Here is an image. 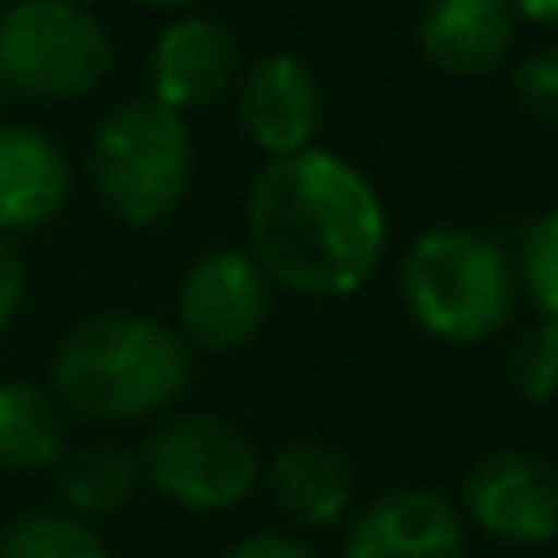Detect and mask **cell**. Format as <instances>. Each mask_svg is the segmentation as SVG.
<instances>
[{
    "label": "cell",
    "mask_w": 558,
    "mask_h": 558,
    "mask_svg": "<svg viewBox=\"0 0 558 558\" xmlns=\"http://www.w3.org/2000/svg\"><path fill=\"white\" fill-rule=\"evenodd\" d=\"M69 451V416L35 383H0V471H49Z\"/></svg>",
    "instance_id": "obj_15"
},
{
    "label": "cell",
    "mask_w": 558,
    "mask_h": 558,
    "mask_svg": "<svg viewBox=\"0 0 558 558\" xmlns=\"http://www.w3.org/2000/svg\"><path fill=\"white\" fill-rule=\"evenodd\" d=\"M505 373L520 402H554L558 397V324L554 318H534L514 333L510 353H505Z\"/></svg>",
    "instance_id": "obj_18"
},
{
    "label": "cell",
    "mask_w": 558,
    "mask_h": 558,
    "mask_svg": "<svg viewBox=\"0 0 558 558\" xmlns=\"http://www.w3.org/2000/svg\"><path fill=\"white\" fill-rule=\"evenodd\" d=\"M54 397L98 426L157 416L192 383V348L153 314H94L54 353Z\"/></svg>",
    "instance_id": "obj_2"
},
{
    "label": "cell",
    "mask_w": 558,
    "mask_h": 558,
    "mask_svg": "<svg viewBox=\"0 0 558 558\" xmlns=\"http://www.w3.org/2000/svg\"><path fill=\"white\" fill-rule=\"evenodd\" d=\"M514 104L530 123L558 133V39H544L514 64Z\"/></svg>",
    "instance_id": "obj_20"
},
{
    "label": "cell",
    "mask_w": 558,
    "mask_h": 558,
    "mask_svg": "<svg viewBox=\"0 0 558 558\" xmlns=\"http://www.w3.org/2000/svg\"><path fill=\"white\" fill-rule=\"evenodd\" d=\"M0 558H108V549L78 514L35 510L0 530Z\"/></svg>",
    "instance_id": "obj_17"
},
{
    "label": "cell",
    "mask_w": 558,
    "mask_h": 558,
    "mask_svg": "<svg viewBox=\"0 0 558 558\" xmlns=\"http://www.w3.org/2000/svg\"><path fill=\"white\" fill-rule=\"evenodd\" d=\"M514 275H520L524 294L534 299L539 318H554V324H558V206L539 211L530 221V231L520 235Z\"/></svg>",
    "instance_id": "obj_19"
},
{
    "label": "cell",
    "mask_w": 558,
    "mask_h": 558,
    "mask_svg": "<svg viewBox=\"0 0 558 558\" xmlns=\"http://www.w3.org/2000/svg\"><path fill=\"white\" fill-rule=\"evenodd\" d=\"M275 505L304 530H333L357 500V475L343 451L328 441H294L265 471Z\"/></svg>",
    "instance_id": "obj_14"
},
{
    "label": "cell",
    "mask_w": 558,
    "mask_h": 558,
    "mask_svg": "<svg viewBox=\"0 0 558 558\" xmlns=\"http://www.w3.org/2000/svg\"><path fill=\"white\" fill-rule=\"evenodd\" d=\"M343 558H465V524L446 495L402 485L357 510Z\"/></svg>",
    "instance_id": "obj_11"
},
{
    "label": "cell",
    "mask_w": 558,
    "mask_h": 558,
    "mask_svg": "<svg viewBox=\"0 0 558 558\" xmlns=\"http://www.w3.org/2000/svg\"><path fill=\"white\" fill-rule=\"evenodd\" d=\"M196 147L182 113L157 98H128L98 123L88 143V182L98 202L128 226H157L186 202Z\"/></svg>",
    "instance_id": "obj_4"
},
{
    "label": "cell",
    "mask_w": 558,
    "mask_h": 558,
    "mask_svg": "<svg viewBox=\"0 0 558 558\" xmlns=\"http://www.w3.org/2000/svg\"><path fill=\"white\" fill-rule=\"evenodd\" d=\"M137 5H147V10H177V15H182V10L202 5V0H137Z\"/></svg>",
    "instance_id": "obj_24"
},
{
    "label": "cell",
    "mask_w": 558,
    "mask_h": 558,
    "mask_svg": "<svg viewBox=\"0 0 558 558\" xmlns=\"http://www.w3.org/2000/svg\"><path fill=\"white\" fill-rule=\"evenodd\" d=\"M270 279L251 251H206L177 289V324L196 348H245L270 318Z\"/></svg>",
    "instance_id": "obj_7"
},
{
    "label": "cell",
    "mask_w": 558,
    "mask_h": 558,
    "mask_svg": "<svg viewBox=\"0 0 558 558\" xmlns=\"http://www.w3.org/2000/svg\"><path fill=\"white\" fill-rule=\"evenodd\" d=\"M235 74H241V39L216 15H177L147 59L153 98L172 113L211 108L216 98L231 94Z\"/></svg>",
    "instance_id": "obj_10"
},
{
    "label": "cell",
    "mask_w": 558,
    "mask_h": 558,
    "mask_svg": "<svg viewBox=\"0 0 558 558\" xmlns=\"http://www.w3.org/2000/svg\"><path fill=\"white\" fill-rule=\"evenodd\" d=\"M235 123L245 143H255L265 157H289L314 147V133L324 123V84L304 59L260 54L235 74Z\"/></svg>",
    "instance_id": "obj_9"
},
{
    "label": "cell",
    "mask_w": 558,
    "mask_h": 558,
    "mask_svg": "<svg viewBox=\"0 0 558 558\" xmlns=\"http://www.w3.org/2000/svg\"><path fill=\"white\" fill-rule=\"evenodd\" d=\"M59 5H84V10H88V5H94V0H59Z\"/></svg>",
    "instance_id": "obj_25"
},
{
    "label": "cell",
    "mask_w": 558,
    "mask_h": 558,
    "mask_svg": "<svg viewBox=\"0 0 558 558\" xmlns=\"http://www.w3.org/2000/svg\"><path fill=\"white\" fill-rule=\"evenodd\" d=\"M69 202V157L54 137L25 123H0V235L49 226Z\"/></svg>",
    "instance_id": "obj_13"
},
{
    "label": "cell",
    "mask_w": 558,
    "mask_h": 558,
    "mask_svg": "<svg viewBox=\"0 0 558 558\" xmlns=\"http://www.w3.org/2000/svg\"><path fill=\"white\" fill-rule=\"evenodd\" d=\"M514 15L530 20V25H544V29H558V0H510Z\"/></svg>",
    "instance_id": "obj_23"
},
{
    "label": "cell",
    "mask_w": 558,
    "mask_h": 558,
    "mask_svg": "<svg viewBox=\"0 0 558 558\" xmlns=\"http://www.w3.org/2000/svg\"><path fill=\"white\" fill-rule=\"evenodd\" d=\"M245 241L265 279L299 299H348L387 251V206L348 157H270L245 196Z\"/></svg>",
    "instance_id": "obj_1"
},
{
    "label": "cell",
    "mask_w": 558,
    "mask_h": 558,
    "mask_svg": "<svg viewBox=\"0 0 558 558\" xmlns=\"http://www.w3.org/2000/svg\"><path fill=\"white\" fill-rule=\"evenodd\" d=\"M113 69L98 15L59 0H20L0 15V94L25 104H74Z\"/></svg>",
    "instance_id": "obj_5"
},
{
    "label": "cell",
    "mask_w": 558,
    "mask_h": 558,
    "mask_svg": "<svg viewBox=\"0 0 558 558\" xmlns=\"http://www.w3.org/2000/svg\"><path fill=\"white\" fill-rule=\"evenodd\" d=\"M221 558H318L314 549H308L304 539H294V534H245V539H235L231 549H226Z\"/></svg>",
    "instance_id": "obj_22"
},
{
    "label": "cell",
    "mask_w": 558,
    "mask_h": 558,
    "mask_svg": "<svg viewBox=\"0 0 558 558\" xmlns=\"http://www.w3.org/2000/svg\"><path fill=\"white\" fill-rule=\"evenodd\" d=\"M137 485H143V461L113 441H98L88 451H78L64 465V475H59V495H64L69 514H78V520L118 514L137 495Z\"/></svg>",
    "instance_id": "obj_16"
},
{
    "label": "cell",
    "mask_w": 558,
    "mask_h": 558,
    "mask_svg": "<svg viewBox=\"0 0 558 558\" xmlns=\"http://www.w3.org/2000/svg\"><path fill=\"white\" fill-rule=\"evenodd\" d=\"M407 314L441 343H485L510 328L520 308V275L505 245L465 226H432L402 255L397 270Z\"/></svg>",
    "instance_id": "obj_3"
},
{
    "label": "cell",
    "mask_w": 558,
    "mask_h": 558,
    "mask_svg": "<svg viewBox=\"0 0 558 558\" xmlns=\"http://www.w3.org/2000/svg\"><path fill=\"white\" fill-rule=\"evenodd\" d=\"M465 514L481 534L500 544H554L558 539V471L544 456L495 451L465 475Z\"/></svg>",
    "instance_id": "obj_8"
},
{
    "label": "cell",
    "mask_w": 558,
    "mask_h": 558,
    "mask_svg": "<svg viewBox=\"0 0 558 558\" xmlns=\"http://www.w3.org/2000/svg\"><path fill=\"white\" fill-rule=\"evenodd\" d=\"M20 304H25V255L10 235H0V333L15 324Z\"/></svg>",
    "instance_id": "obj_21"
},
{
    "label": "cell",
    "mask_w": 558,
    "mask_h": 558,
    "mask_svg": "<svg viewBox=\"0 0 558 558\" xmlns=\"http://www.w3.org/2000/svg\"><path fill=\"white\" fill-rule=\"evenodd\" d=\"M143 481H153L182 510H235L265 481L251 436L211 412H186L162 422L143 446Z\"/></svg>",
    "instance_id": "obj_6"
},
{
    "label": "cell",
    "mask_w": 558,
    "mask_h": 558,
    "mask_svg": "<svg viewBox=\"0 0 558 558\" xmlns=\"http://www.w3.org/2000/svg\"><path fill=\"white\" fill-rule=\"evenodd\" d=\"M510 0H426L416 15V49L446 78H481L505 64L514 45Z\"/></svg>",
    "instance_id": "obj_12"
}]
</instances>
